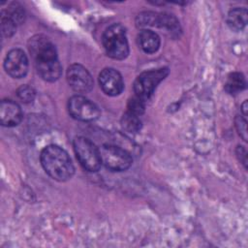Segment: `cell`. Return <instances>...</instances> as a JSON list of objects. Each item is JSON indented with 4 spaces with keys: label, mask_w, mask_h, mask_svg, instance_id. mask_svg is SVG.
<instances>
[{
    "label": "cell",
    "mask_w": 248,
    "mask_h": 248,
    "mask_svg": "<svg viewBox=\"0 0 248 248\" xmlns=\"http://www.w3.org/2000/svg\"><path fill=\"white\" fill-rule=\"evenodd\" d=\"M99 150L102 164L112 171L126 170L132 165L131 155L119 146L104 144Z\"/></svg>",
    "instance_id": "cell-5"
},
{
    "label": "cell",
    "mask_w": 248,
    "mask_h": 248,
    "mask_svg": "<svg viewBox=\"0 0 248 248\" xmlns=\"http://www.w3.org/2000/svg\"><path fill=\"white\" fill-rule=\"evenodd\" d=\"M235 127L238 131V134L242 137L244 140H247V129H246V120L241 117L237 116L235 118Z\"/></svg>",
    "instance_id": "cell-19"
},
{
    "label": "cell",
    "mask_w": 248,
    "mask_h": 248,
    "mask_svg": "<svg viewBox=\"0 0 248 248\" xmlns=\"http://www.w3.org/2000/svg\"><path fill=\"white\" fill-rule=\"evenodd\" d=\"M28 49L38 74L46 81L57 80L62 74V67L57 58V51L52 42L44 35H36L29 40Z\"/></svg>",
    "instance_id": "cell-1"
},
{
    "label": "cell",
    "mask_w": 248,
    "mask_h": 248,
    "mask_svg": "<svg viewBox=\"0 0 248 248\" xmlns=\"http://www.w3.org/2000/svg\"><path fill=\"white\" fill-rule=\"evenodd\" d=\"M41 163L46 172L57 181H66L75 172L74 165L68 153L54 144L47 145L42 150Z\"/></svg>",
    "instance_id": "cell-2"
},
{
    "label": "cell",
    "mask_w": 248,
    "mask_h": 248,
    "mask_svg": "<svg viewBox=\"0 0 248 248\" xmlns=\"http://www.w3.org/2000/svg\"><path fill=\"white\" fill-rule=\"evenodd\" d=\"M107 54L117 60L126 58L129 54V45L125 28L118 23L112 24L106 29L102 38Z\"/></svg>",
    "instance_id": "cell-3"
},
{
    "label": "cell",
    "mask_w": 248,
    "mask_h": 248,
    "mask_svg": "<svg viewBox=\"0 0 248 248\" xmlns=\"http://www.w3.org/2000/svg\"><path fill=\"white\" fill-rule=\"evenodd\" d=\"M4 68L7 74L12 78H23L28 71V59L26 54L19 48H14L10 50L6 55Z\"/></svg>",
    "instance_id": "cell-9"
},
{
    "label": "cell",
    "mask_w": 248,
    "mask_h": 248,
    "mask_svg": "<svg viewBox=\"0 0 248 248\" xmlns=\"http://www.w3.org/2000/svg\"><path fill=\"white\" fill-rule=\"evenodd\" d=\"M246 106H247V102L245 101V102L243 103V105H242V108H242V110H243V112H244V114H245V115L247 114V112H246Z\"/></svg>",
    "instance_id": "cell-20"
},
{
    "label": "cell",
    "mask_w": 248,
    "mask_h": 248,
    "mask_svg": "<svg viewBox=\"0 0 248 248\" xmlns=\"http://www.w3.org/2000/svg\"><path fill=\"white\" fill-rule=\"evenodd\" d=\"M16 23L7 15L5 11L2 12L1 16V32L4 37H11L16 32Z\"/></svg>",
    "instance_id": "cell-16"
},
{
    "label": "cell",
    "mask_w": 248,
    "mask_h": 248,
    "mask_svg": "<svg viewBox=\"0 0 248 248\" xmlns=\"http://www.w3.org/2000/svg\"><path fill=\"white\" fill-rule=\"evenodd\" d=\"M246 87V79L241 73H231L225 82V90L230 94H237Z\"/></svg>",
    "instance_id": "cell-14"
},
{
    "label": "cell",
    "mask_w": 248,
    "mask_h": 248,
    "mask_svg": "<svg viewBox=\"0 0 248 248\" xmlns=\"http://www.w3.org/2000/svg\"><path fill=\"white\" fill-rule=\"evenodd\" d=\"M22 110L20 107L12 100H3L0 105V121L5 127H14L20 123Z\"/></svg>",
    "instance_id": "cell-11"
},
{
    "label": "cell",
    "mask_w": 248,
    "mask_h": 248,
    "mask_svg": "<svg viewBox=\"0 0 248 248\" xmlns=\"http://www.w3.org/2000/svg\"><path fill=\"white\" fill-rule=\"evenodd\" d=\"M121 125L123 129L128 133H137L141 127V122L139 118V115L127 111L124 113L121 119Z\"/></svg>",
    "instance_id": "cell-15"
},
{
    "label": "cell",
    "mask_w": 248,
    "mask_h": 248,
    "mask_svg": "<svg viewBox=\"0 0 248 248\" xmlns=\"http://www.w3.org/2000/svg\"><path fill=\"white\" fill-rule=\"evenodd\" d=\"M68 110L73 118L80 121H92L100 115L99 108L80 95H75L69 100Z\"/></svg>",
    "instance_id": "cell-7"
},
{
    "label": "cell",
    "mask_w": 248,
    "mask_h": 248,
    "mask_svg": "<svg viewBox=\"0 0 248 248\" xmlns=\"http://www.w3.org/2000/svg\"><path fill=\"white\" fill-rule=\"evenodd\" d=\"M74 149L79 164L88 171H96L101 167L100 150L88 139L78 137L74 140Z\"/></svg>",
    "instance_id": "cell-4"
},
{
    "label": "cell",
    "mask_w": 248,
    "mask_h": 248,
    "mask_svg": "<svg viewBox=\"0 0 248 248\" xmlns=\"http://www.w3.org/2000/svg\"><path fill=\"white\" fill-rule=\"evenodd\" d=\"M145 108V101L140 99L138 96H134L132 99L128 102V110L131 113H134L136 115H140L143 113Z\"/></svg>",
    "instance_id": "cell-17"
},
{
    "label": "cell",
    "mask_w": 248,
    "mask_h": 248,
    "mask_svg": "<svg viewBox=\"0 0 248 248\" xmlns=\"http://www.w3.org/2000/svg\"><path fill=\"white\" fill-rule=\"evenodd\" d=\"M35 90L28 85H22L17 89V97L23 103H32L35 99Z\"/></svg>",
    "instance_id": "cell-18"
},
{
    "label": "cell",
    "mask_w": 248,
    "mask_h": 248,
    "mask_svg": "<svg viewBox=\"0 0 248 248\" xmlns=\"http://www.w3.org/2000/svg\"><path fill=\"white\" fill-rule=\"evenodd\" d=\"M168 68H160L141 73L134 82L135 95L146 101L154 92L157 85L168 76Z\"/></svg>",
    "instance_id": "cell-6"
},
{
    "label": "cell",
    "mask_w": 248,
    "mask_h": 248,
    "mask_svg": "<svg viewBox=\"0 0 248 248\" xmlns=\"http://www.w3.org/2000/svg\"><path fill=\"white\" fill-rule=\"evenodd\" d=\"M227 22L232 30L239 31L243 29L247 23V10L244 8H235L230 11Z\"/></svg>",
    "instance_id": "cell-13"
},
{
    "label": "cell",
    "mask_w": 248,
    "mask_h": 248,
    "mask_svg": "<svg viewBox=\"0 0 248 248\" xmlns=\"http://www.w3.org/2000/svg\"><path fill=\"white\" fill-rule=\"evenodd\" d=\"M138 39L140 46L146 53H154L160 47V37L152 30H141L138 36Z\"/></svg>",
    "instance_id": "cell-12"
},
{
    "label": "cell",
    "mask_w": 248,
    "mask_h": 248,
    "mask_svg": "<svg viewBox=\"0 0 248 248\" xmlns=\"http://www.w3.org/2000/svg\"><path fill=\"white\" fill-rule=\"evenodd\" d=\"M67 80L78 93L89 92L93 87V79L89 72L81 65L73 64L68 68Z\"/></svg>",
    "instance_id": "cell-8"
},
{
    "label": "cell",
    "mask_w": 248,
    "mask_h": 248,
    "mask_svg": "<svg viewBox=\"0 0 248 248\" xmlns=\"http://www.w3.org/2000/svg\"><path fill=\"white\" fill-rule=\"evenodd\" d=\"M99 83L102 90L108 96L119 95L124 88L120 73L112 68H106L100 73Z\"/></svg>",
    "instance_id": "cell-10"
}]
</instances>
